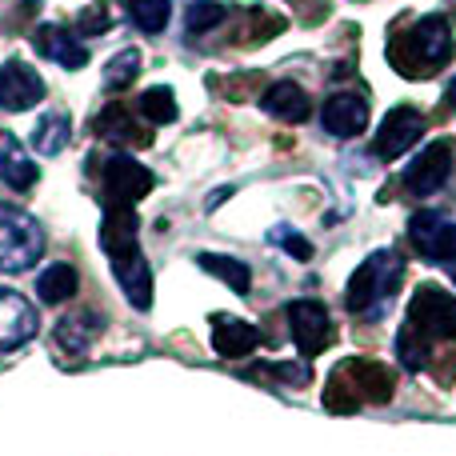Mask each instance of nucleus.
<instances>
[{"label": "nucleus", "instance_id": "nucleus-19", "mask_svg": "<svg viewBox=\"0 0 456 456\" xmlns=\"http://www.w3.org/2000/svg\"><path fill=\"white\" fill-rule=\"evenodd\" d=\"M104 332V316L93 313V308H85V313H69L61 324H56L53 340L61 353H72V356H85L88 348L96 345V337Z\"/></svg>", "mask_w": 456, "mask_h": 456}, {"label": "nucleus", "instance_id": "nucleus-33", "mask_svg": "<svg viewBox=\"0 0 456 456\" xmlns=\"http://www.w3.org/2000/svg\"><path fill=\"white\" fill-rule=\"evenodd\" d=\"M452 265H456V260H452ZM452 281H456V268H452Z\"/></svg>", "mask_w": 456, "mask_h": 456}, {"label": "nucleus", "instance_id": "nucleus-24", "mask_svg": "<svg viewBox=\"0 0 456 456\" xmlns=\"http://www.w3.org/2000/svg\"><path fill=\"white\" fill-rule=\"evenodd\" d=\"M197 265L205 268V273H213L216 281H224L232 292H240V297L252 289V268L236 256H224V252H200Z\"/></svg>", "mask_w": 456, "mask_h": 456}, {"label": "nucleus", "instance_id": "nucleus-32", "mask_svg": "<svg viewBox=\"0 0 456 456\" xmlns=\"http://www.w3.org/2000/svg\"><path fill=\"white\" fill-rule=\"evenodd\" d=\"M449 101H452V109H456V77H452V85H449Z\"/></svg>", "mask_w": 456, "mask_h": 456}, {"label": "nucleus", "instance_id": "nucleus-1", "mask_svg": "<svg viewBox=\"0 0 456 456\" xmlns=\"http://www.w3.org/2000/svg\"><path fill=\"white\" fill-rule=\"evenodd\" d=\"M441 340H456V297L441 284H420L409 300L401 337H396V356L409 372H425Z\"/></svg>", "mask_w": 456, "mask_h": 456}, {"label": "nucleus", "instance_id": "nucleus-31", "mask_svg": "<svg viewBox=\"0 0 456 456\" xmlns=\"http://www.w3.org/2000/svg\"><path fill=\"white\" fill-rule=\"evenodd\" d=\"M77 24H80V32H88V37H96V32H104V28H109V12H101V4H93V8H85V12L77 16Z\"/></svg>", "mask_w": 456, "mask_h": 456}, {"label": "nucleus", "instance_id": "nucleus-17", "mask_svg": "<svg viewBox=\"0 0 456 456\" xmlns=\"http://www.w3.org/2000/svg\"><path fill=\"white\" fill-rule=\"evenodd\" d=\"M93 128H96V136L109 144H128V149L152 144V133L141 125V117H133V112L125 109V104H109V109L93 120Z\"/></svg>", "mask_w": 456, "mask_h": 456}, {"label": "nucleus", "instance_id": "nucleus-8", "mask_svg": "<svg viewBox=\"0 0 456 456\" xmlns=\"http://www.w3.org/2000/svg\"><path fill=\"white\" fill-rule=\"evenodd\" d=\"M152 184H157V176L128 152H112L104 160V197H109V205H136L141 197L152 192Z\"/></svg>", "mask_w": 456, "mask_h": 456}, {"label": "nucleus", "instance_id": "nucleus-20", "mask_svg": "<svg viewBox=\"0 0 456 456\" xmlns=\"http://www.w3.org/2000/svg\"><path fill=\"white\" fill-rule=\"evenodd\" d=\"M260 109H265L268 117L284 120V125H300V120H308V112H313V101H308V93L297 80H276V85L265 88Z\"/></svg>", "mask_w": 456, "mask_h": 456}, {"label": "nucleus", "instance_id": "nucleus-11", "mask_svg": "<svg viewBox=\"0 0 456 456\" xmlns=\"http://www.w3.org/2000/svg\"><path fill=\"white\" fill-rule=\"evenodd\" d=\"M40 321L37 308L12 289H0V353H12V348L28 345L37 337Z\"/></svg>", "mask_w": 456, "mask_h": 456}, {"label": "nucleus", "instance_id": "nucleus-5", "mask_svg": "<svg viewBox=\"0 0 456 456\" xmlns=\"http://www.w3.org/2000/svg\"><path fill=\"white\" fill-rule=\"evenodd\" d=\"M45 256V228L32 213L0 205V273H28Z\"/></svg>", "mask_w": 456, "mask_h": 456}, {"label": "nucleus", "instance_id": "nucleus-13", "mask_svg": "<svg viewBox=\"0 0 456 456\" xmlns=\"http://www.w3.org/2000/svg\"><path fill=\"white\" fill-rule=\"evenodd\" d=\"M45 101V80L28 69L24 61H4L0 64V109L4 112H24L32 104Z\"/></svg>", "mask_w": 456, "mask_h": 456}, {"label": "nucleus", "instance_id": "nucleus-6", "mask_svg": "<svg viewBox=\"0 0 456 456\" xmlns=\"http://www.w3.org/2000/svg\"><path fill=\"white\" fill-rule=\"evenodd\" d=\"M409 240L412 248L425 260H436V265H452L456 260V221L444 213H412L409 216Z\"/></svg>", "mask_w": 456, "mask_h": 456}, {"label": "nucleus", "instance_id": "nucleus-14", "mask_svg": "<svg viewBox=\"0 0 456 456\" xmlns=\"http://www.w3.org/2000/svg\"><path fill=\"white\" fill-rule=\"evenodd\" d=\"M32 48H37L45 61H56L69 72L88 64V48L80 45V40L72 37V28H64V24H40V28L32 32Z\"/></svg>", "mask_w": 456, "mask_h": 456}, {"label": "nucleus", "instance_id": "nucleus-23", "mask_svg": "<svg viewBox=\"0 0 456 456\" xmlns=\"http://www.w3.org/2000/svg\"><path fill=\"white\" fill-rule=\"evenodd\" d=\"M80 289V276L72 265H64V260H56V265H48L45 273L37 276V297L45 300V305H64V300H72Z\"/></svg>", "mask_w": 456, "mask_h": 456}, {"label": "nucleus", "instance_id": "nucleus-7", "mask_svg": "<svg viewBox=\"0 0 456 456\" xmlns=\"http://www.w3.org/2000/svg\"><path fill=\"white\" fill-rule=\"evenodd\" d=\"M289 332L297 340L300 356H321L332 345L337 329H332V316L321 300H292L289 305Z\"/></svg>", "mask_w": 456, "mask_h": 456}, {"label": "nucleus", "instance_id": "nucleus-29", "mask_svg": "<svg viewBox=\"0 0 456 456\" xmlns=\"http://www.w3.org/2000/svg\"><path fill=\"white\" fill-rule=\"evenodd\" d=\"M268 240H273V244H281V248L289 252L292 260H313V244H308L305 236H300L292 224H276L273 232H268Z\"/></svg>", "mask_w": 456, "mask_h": 456}, {"label": "nucleus", "instance_id": "nucleus-21", "mask_svg": "<svg viewBox=\"0 0 456 456\" xmlns=\"http://www.w3.org/2000/svg\"><path fill=\"white\" fill-rule=\"evenodd\" d=\"M0 181L16 192H28L32 184L40 181L37 160H32L28 152H24V144L16 141L12 133H4V128H0Z\"/></svg>", "mask_w": 456, "mask_h": 456}, {"label": "nucleus", "instance_id": "nucleus-30", "mask_svg": "<svg viewBox=\"0 0 456 456\" xmlns=\"http://www.w3.org/2000/svg\"><path fill=\"white\" fill-rule=\"evenodd\" d=\"M260 372H273L276 380H284V385H292V388L308 385V369H305V364H265Z\"/></svg>", "mask_w": 456, "mask_h": 456}, {"label": "nucleus", "instance_id": "nucleus-27", "mask_svg": "<svg viewBox=\"0 0 456 456\" xmlns=\"http://www.w3.org/2000/svg\"><path fill=\"white\" fill-rule=\"evenodd\" d=\"M136 72H141V53H136V48H125V53H117L109 64H104V88L120 93V88L133 85Z\"/></svg>", "mask_w": 456, "mask_h": 456}, {"label": "nucleus", "instance_id": "nucleus-18", "mask_svg": "<svg viewBox=\"0 0 456 456\" xmlns=\"http://www.w3.org/2000/svg\"><path fill=\"white\" fill-rule=\"evenodd\" d=\"M136 232H141V221H136L133 205H109L104 208V224H101V248L109 252V260L128 256L136 252Z\"/></svg>", "mask_w": 456, "mask_h": 456}, {"label": "nucleus", "instance_id": "nucleus-28", "mask_svg": "<svg viewBox=\"0 0 456 456\" xmlns=\"http://www.w3.org/2000/svg\"><path fill=\"white\" fill-rule=\"evenodd\" d=\"M224 12L228 8L216 4V0H192L189 12H184V28L189 32H208V28H216V24L224 20Z\"/></svg>", "mask_w": 456, "mask_h": 456}, {"label": "nucleus", "instance_id": "nucleus-12", "mask_svg": "<svg viewBox=\"0 0 456 456\" xmlns=\"http://www.w3.org/2000/svg\"><path fill=\"white\" fill-rule=\"evenodd\" d=\"M369 101H364L361 93H332L329 101H324L321 109V125L324 133L340 136V141H353V136H361L364 128H369Z\"/></svg>", "mask_w": 456, "mask_h": 456}, {"label": "nucleus", "instance_id": "nucleus-2", "mask_svg": "<svg viewBox=\"0 0 456 456\" xmlns=\"http://www.w3.org/2000/svg\"><path fill=\"white\" fill-rule=\"evenodd\" d=\"M404 281V256L396 248H377L372 256L361 260L345 289V308L361 321H380L393 305V297L401 292Z\"/></svg>", "mask_w": 456, "mask_h": 456}, {"label": "nucleus", "instance_id": "nucleus-10", "mask_svg": "<svg viewBox=\"0 0 456 456\" xmlns=\"http://www.w3.org/2000/svg\"><path fill=\"white\" fill-rule=\"evenodd\" d=\"M452 173V144L449 141H436L428 144V149H420L417 157L409 160V173H404V192L417 200L433 197V192L444 189V181H449Z\"/></svg>", "mask_w": 456, "mask_h": 456}, {"label": "nucleus", "instance_id": "nucleus-25", "mask_svg": "<svg viewBox=\"0 0 456 456\" xmlns=\"http://www.w3.org/2000/svg\"><path fill=\"white\" fill-rule=\"evenodd\" d=\"M125 12L133 16V24L149 37L165 32L168 16H173V0H125Z\"/></svg>", "mask_w": 456, "mask_h": 456}, {"label": "nucleus", "instance_id": "nucleus-16", "mask_svg": "<svg viewBox=\"0 0 456 456\" xmlns=\"http://www.w3.org/2000/svg\"><path fill=\"white\" fill-rule=\"evenodd\" d=\"M112 276H117V284L125 289L128 305H133L136 313H149L152 308V268H149V260L141 256V248L112 260Z\"/></svg>", "mask_w": 456, "mask_h": 456}, {"label": "nucleus", "instance_id": "nucleus-4", "mask_svg": "<svg viewBox=\"0 0 456 456\" xmlns=\"http://www.w3.org/2000/svg\"><path fill=\"white\" fill-rule=\"evenodd\" d=\"M452 53H456L452 24L444 16H425V20L412 24L409 37L388 48V61L404 77H428V72H441L452 61Z\"/></svg>", "mask_w": 456, "mask_h": 456}, {"label": "nucleus", "instance_id": "nucleus-15", "mask_svg": "<svg viewBox=\"0 0 456 456\" xmlns=\"http://www.w3.org/2000/svg\"><path fill=\"white\" fill-rule=\"evenodd\" d=\"M260 329L248 321H240V316H228V313H216L213 316V348L228 361H240V356L256 353L260 348Z\"/></svg>", "mask_w": 456, "mask_h": 456}, {"label": "nucleus", "instance_id": "nucleus-9", "mask_svg": "<svg viewBox=\"0 0 456 456\" xmlns=\"http://www.w3.org/2000/svg\"><path fill=\"white\" fill-rule=\"evenodd\" d=\"M420 136H425V117H420L412 104H396V109H388V117L380 120L377 141H372V157L396 160V157H404Z\"/></svg>", "mask_w": 456, "mask_h": 456}, {"label": "nucleus", "instance_id": "nucleus-22", "mask_svg": "<svg viewBox=\"0 0 456 456\" xmlns=\"http://www.w3.org/2000/svg\"><path fill=\"white\" fill-rule=\"evenodd\" d=\"M69 141H72L69 112H45V117L37 120V128H32V149H37L40 157H61V152L69 149Z\"/></svg>", "mask_w": 456, "mask_h": 456}, {"label": "nucleus", "instance_id": "nucleus-26", "mask_svg": "<svg viewBox=\"0 0 456 456\" xmlns=\"http://www.w3.org/2000/svg\"><path fill=\"white\" fill-rule=\"evenodd\" d=\"M141 117L149 120V125H168V120H176V96L168 85H157V88H144L141 93Z\"/></svg>", "mask_w": 456, "mask_h": 456}, {"label": "nucleus", "instance_id": "nucleus-3", "mask_svg": "<svg viewBox=\"0 0 456 456\" xmlns=\"http://www.w3.org/2000/svg\"><path fill=\"white\" fill-rule=\"evenodd\" d=\"M396 393L393 369H385L380 361H340L332 369L329 385H324V409L329 412H361L364 404H385Z\"/></svg>", "mask_w": 456, "mask_h": 456}]
</instances>
